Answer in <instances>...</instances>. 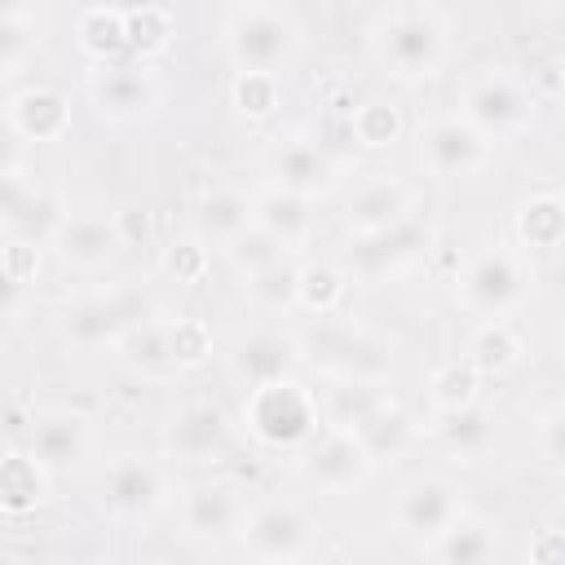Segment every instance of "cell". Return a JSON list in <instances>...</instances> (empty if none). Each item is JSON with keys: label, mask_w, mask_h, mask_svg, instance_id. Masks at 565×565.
I'll use <instances>...</instances> for the list:
<instances>
[{"label": "cell", "mask_w": 565, "mask_h": 565, "mask_svg": "<svg viewBox=\"0 0 565 565\" xmlns=\"http://www.w3.org/2000/svg\"><path fill=\"white\" fill-rule=\"evenodd\" d=\"M300 362H309L327 380H362V384H388L393 375V344L375 335L362 322H349L340 313L309 318L296 331Z\"/></svg>", "instance_id": "obj_1"}, {"label": "cell", "mask_w": 565, "mask_h": 565, "mask_svg": "<svg viewBox=\"0 0 565 565\" xmlns=\"http://www.w3.org/2000/svg\"><path fill=\"white\" fill-rule=\"evenodd\" d=\"M243 428L269 450H300L305 441L322 433L318 393H309L296 375L256 384L243 397Z\"/></svg>", "instance_id": "obj_2"}, {"label": "cell", "mask_w": 565, "mask_h": 565, "mask_svg": "<svg viewBox=\"0 0 565 565\" xmlns=\"http://www.w3.org/2000/svg\"><path fill=\"white\" fill-rule=\"evenodd\" d=\"M366 44H371V57L388 75H397V79H428V75L441 71L450 35H446V22L433 9H397V13L375 18Z\"/></svg>", "instance_id": "obj_3"}, {"label": "cell", "mask_w": 565, "mask_h": 565, "mask_svg": "<svg viewBox=\"0 0 565 565\" xmlns=\"http://www.w3.org/2000/svg\"><path fill=\"white\" fill-rule=\"evenodd\" d=\"M305 49V31L287 9L274 4H238L225 18V53L234 71H287Z\"/></svg>", "instance_id": "obj_4"}, {"label": "cell", "mask_w": 565, "mask_h": 565, "mask_svg": "<svg viewBox=\"0 0 565 565\" xmlns=\"http://www.w3.org/2000/svg\"><path fill=\"white\" fill-rule=\"evenodd\" d=\"M455 296L477 318H512L534 296V269L516 247H486L463 265Z\"/></svg>", "instance_id": "obj_5"}, {"label": "cell", "mask_w": 565, "mask_h": 565, "mask_svg": "<svg viewBox=\"0 0 565 565\" xmlns=\"http://www.w3.org/2000/svg\"><path fill=\"white\" fill-rule=\"evenodd\" d=\"M459 115L468 124H477L490 141H512V137L534 128L539 102H534V93L516 75H508V71H477L459 88Z\"/></svg>", "instance_id": "obj_6"}, {"label": "cell", "mask_w": 565, "mask_h": 565, "mask_svg": "<svg viewBox=\"0 0 565 565\" xmlns=\"http://www.w3.org/2000/svg\"><path fill=\"white\" fill-rule=\"evenodd\" d=\"M371 472H375V459H371V450L362 446V437L353 428L322 424V433L296 450V477L313 494L344 499V494L362 490L371 481Z\"/></svg>", "instance_id": "obj_7"}, {"label": "cell", "mask_w": 565, "mask_h": 565, "mask_svg": "<svg viewBox=\"0 0 565 565\" xmlns=\"http://www.w3.org/2000/svg\"><path fill=\"white\" fill-rule=\"evenodd\" d=\"M154 318V300L137 287H115L102 296H88L62 313V335L79 349H115L128 331Z\"/></svg>", "instance_id": "obj_8"}, {"label": "cell", "mask_w": 565, "mask_h": 565, "mask_svg": "<svg viewBox=\"0 0 565 565\" xmlns=\"http://www.w3.org/2000/svg\"><path fill=\"white\" fill-rule=\"evenodd\" d=\"M88 102L110 124H137V119H150L163 106V79L141 57L102 62V66L88 71Z\"/></svg>", "instance_id": "obj_9"}, {"label": "cell", "mask_w": 565, "mask_h": 565, "mask_svg": "<svg viewBox=\"0 0 565 565\" xmlns=\"http://www.w3.org/2000/svg\"><path fill=\"white\" fill-rule=\"evenodd\" d=\"M238 543L256 561H305L318 547V530L309 512L291 499H260L247 508Z\"/></svg>", "instance_id": "obj_10"}, {"label": "cell", "mask_w": 565, "mask_h": 565, "mask_svg": "<svg viewBox=\"0 0 565 565\" xmlns=\"http://www.w3.org/2000/svg\"><path fill=\"white\" fill-rule=\"evenodd\" d=\"M428 252H433V230L411 216V221H402V225H393L384 234L353 238V247L344 256V274L353 282L380 287V282H393V278L411 274Z\"/></svg>", "instance_id": "obj_11"}, {"label": "cell", "mask_w": 565, "mask_h": 565, "mask_svg": "<svg viewBox=\"0 0 565 565\" xmlns=\"http://www.w3.org/2000/svg\"><path fill=\"white\" fill-rule=\"evenodd\" d=\"M419 168L437 181H463L477 177L490 163V137L468 124L459 110L455 115H433L428 124H419Z\"/></svg>", "instance_id": "obj_12"}, {"label": "cell", "mask_w": 565, "mask_h": 565, "mask_svg": "<svg viewBox=\"0 0 565 565\" xmlns=\"http://www.w3.org/2000/svg\"><path fill=\"white\" fill-rule=\"evenodd\" d=\"M463 490L446 477H433V472H419L411 477L397 499H393V530L411 543H433L437 534H446L459 516H463Z\"/></svg>", "instance_id": "obj_13"}, {"label": "cell", "mask_w": 565, "mask_h": 565, "mask_svg": "<svg viewBox=\"0 0 565 565\" xmlns=\"http://www.w3.org/2000/svg\"><path fill=\"white\" fill-rule=\"evenodd\" d=\"M172 481L154 459L124 455L102 472V512L115 521H150L159 508H168Z\"/></svg>", "instance_id": "obj_14"}, {"label": "cell", "mask_w": 565, "mask_h": 565, "mask_svg": "<svg viewBox=\"0 0 565 565\" xmlns=\"http://www.w3.org/2000/svg\"><path fill=\"white\" fill-rule=\"evenodd\" d=\"M234 450V424L221 406L212 402H190L181 406L168 428H163V455L172 463H190V468H207V463H221L230 459Z\"/></svg>", "instance_id": "obj_15"}, {"label": "cell", "mask_w": 565, "mask_h": 565, "mask_svg": "<svg viewBox=\"0 0 565 565\" xmlns=\"http://www.w3.org/2000/svg\"><path fill=\"white\" fill-rule=\"evenodd\" d=\"M26 450L49 472H79V468H88V459L97 450V428L84 411H71V406L35 411L31 428H26Z\"/></svg>", "instance_id": "obj_16"}, {"label": "cell", "mask_w": 565, "mask_h": 565, "mask_svg": "<svg viewBox=\"0 0 565 565\" xmlns=\"http://www.w3.org/2000/svg\"><path fill=\"white\" fill-rule=\"evenodd\" d=\"M49 247H53V256L66 269L97 274V269L115 265V256L128 247V234H124L119 216H106V212H66V221L57 225V234H53Z\"/></svg>", "instance_id": "obj_17"}, {"label": "cell", "mask_w": 565, "mask_h": 565, "mask_svg": "<svg viewBox=\"0 0 565 565\" xmlns=\"http://www.w3.org/2000/svg\"><path fill=\"white\" fill-rule=\"evenodd\" d=\"M4 238H31V243H53L57 225L66 221L62 203L40 185L31 181L22 168H18V154L4 159Z\"/></svg>", "instance_id": "obj_18"}, {"label": "cell", "mask_w": 565, "mask_h": 565, "mask_svg": "<svg viewBox=\"0 0 565 565\" xmlns=\"http://www.w3.org/2000/svg\"><path fill=\"white\" fill-rule=\"evenodd\" d=\"M265 172L274 185L291 190V194H305V199H327L335 185H340V163L313 146L309 137H282L265 150Z\"/></svg>", "instance_id": "obj_19"}, {"label": "cell", "mask_w": 565, "mask_h": 565, "mask_svg": "<svg viewBox=\"0 0 565 565\" xmlns=\"http://www.w3.org/2000/svg\"><path fill=\"white\" fill-rule=\"evenodd\" d=\"M247 499L225 486V481H203V486H190L177 503V516H181V534L185 539H199V543H225V539H238L243 530V516H247Z\"/></svg>", "instance_id": "obj_20"}, {"label": "cell", "mask_w": 565, "mask_h": 565, "mask_svg": "<svg viewBox=\"0 0 565 565\" xmlns=\"http://www.w3.org/2000/svg\"><path fill=\"white\" fill-rule=\"evenodd\" d=\"M415 212V194L406 181L397 177H366L353 185V194L344 199V230L353 238H366V234H384L402 221H411Z\"/></svg>", "instance_id": "obj_21"}, {"label": "cell", "mask_w": 565, "mask_h": 565, "mask_svg": "<svg viewBox=\"0 0 565 565\" xmlns=\"http://www.w3.org/2000/svg\"><path fill=\"white\" fill-rule=\"evenodd\" d=\"M4 128L13 141H57L71 132V102L49 84H26L4 102Z\"/></svg>", "instance_id": "obj_22"}, {"label": "cell", "mask_w": 565, "mask_h": 565, "mask_svg": "<svg viewBox=\"0 0 565 565\" xmlns=\"http://www.w3.org/2000/svg\"><path fill=\"white\" fill-rule=\"evenodd\" d=\"M296 362H300V344H296V335L256 331V335L234 340V349H230V375H234L243 388L269 384V380H278V375H291Z\"/></svg>", "instance_id": "obj_23"}, {"label": "cell", "mask_w": 565, "mask_h": 565, "mask_svg": "<svg viewBox=\"0 0 565 565\" xmlns=\"http://www.w3.org/2000/svg\"><path fill=\"white\" fill-rule=\"evenodd\" d=\"M433 437L446 455H455L463 463H477L494 446V411L481 397L468 402V406H455V411H437Z\"/></svg>", "instance_id": "obj_24"}, {"label": "cell", "mask_w": 565, "mask_h": 565, "mask_svg": "<svg viewBox=\"0 0 565 565\" xmlns=\"http://www.w3.org/2000/svg\"><path fill=\"white\" fill-rule=\"evenodd\" d=\"M433 561L441 565H486L503 552V534L494 521L477 516V512H463L446 534H437L428 547H424Z\"/></svg>", "instance_id": "obj_25"}, {"label": "cell", "mask_w": 565, "mask_h": 565, "mask_svg": "<svg viewBox=\"0 0 565 565\" xmlns=\"http://www.w3.org/2000/svg\"><path fill=\"white\" fill-rule=\"evenodd\" d=\"M49 481H53V472L31 450H22V446L9 441V450L0 459V508L9 516L35 512L40 503H49Z\"/></svg>", "instance_id": "obj_26"}, {"label": "cell", "mask_w": 565, "mask_h": 565, "mask_svg": "<svg viewBox=\"0 0 565 565\" xmlns=\"http://www.w3.org/2000/svg\"><path fill=\"white\" fill-rule=\"evenodd\" d=\"M256 225H265L287 252H300L313 238V199L269 185L256 194Z\"/></svg>", "instance_id": "obj_27"}, {"label": "cell", "mask_w": 565, "mask_h": 565, "mask_svg": "<svg viewBox=\"0 0 565 565\" xmlns=\"http://www.w3.org/2000/svg\"><path fill=\"white\" fill-rule=\"evenodd\" d=\"M115 358L132 371V375H141V380H154V384H163V380H177L181 375V366L172 362V344H168V322H141L137 331H128L119 344H115Z\"/></svg>", "instance_id": "obj_28"}, {"label": "cell", "mask_w": 565, "mask_h": 565, "mask_svg": "<svg viewBox=\"0 0 565 565\" xmlns=\"http://www.w3.org/2000/svg\"><path fill=\"white\" fill-rule=\"evenodd\" d=\"M463 358L481 371V375H503L525 358V340L516 335V327L508 318H481L463 344Z\"/></svg>", "instance_id": "obj_29"}, {"label": "cell", "mask_w": 565, "mask_h": 565, "mask_svg": "<svg viewBox=\"0 0 565 565\" xmlns=\"http://www.w3.org/2000/svg\"><path fill=\"white\" fill-rule=\"evenodd\" d=\"M194 216H199L203 238H212V243L225 247L234 234H243V230L256 221V199H247V194L234 190V185H212V190H203Z\"/></svg>", "instance_id": "obj_30"}, {"label": "cell", "mask_w": 565, "mask_h": 565, "mask_svg": "<svg viewBox=\"0 0 565 565\" xmlns=\"http://www.w3.org/2000/svg\"><path fill=\"white\" fill-rule=\"evenodd\" d=\"M75 44H79V53H84L93 66L119 62V57L128 53L124 9H115V4H93V9H84L79 22H75Z\"/></svg>", "instance_id": "obj_31"}, {"label": "cell", "mask_w": 565, "mask_h": 565, "mask_svg": "<svg viewBox=\"0 0 565 565\" xmlns=\"http://www.w3.org/2000/svg\"><path fill=\"white\" fill-rule=\"evenodd\" d=\"M516 238L530 252L561 247L565 243V194H552V190L525 194L516 203Z\"/></svg>", "instance_id": "obj_32"}, {"label": "cell", "mask_w": 565, "mask_h": 565, "mask_svg": "<svg viewBox=\"0 0 565 565\" xmlns=\"http://www.w3.org/2000/svg\"><path fill=\"white\" fill-rule=\"evenodd\" d=\"M388 402L384 384H362V380H327V393L318 397L322 424L331 428H358L371 411H380Z\"/></svg>", "instance_id": "obj_33"}, {"label": "cell", "mask_w": 565, "mask_h": 565, "mask_svg": "<svg viewBox=\"0 0 565 565\" xmlns=\"http://www.w3.org/2000/svg\"><path fill=\"white\" fill-rule=\"evenodd\" d=\"M358 437H362V446L371 450V459L375 463H384V459H397V455H406V446L415 441V424L406 419V411L388 397L380 411H371L358 428H353Z\"/></svg>", "instance_id": "obj_34"}, {"label": "cell", "mask_w": 565, "mask_h": 565, "mask_svg": "<svg viewBox=\"0 0 565 565\" xmlns=\"http://www.w3.org/2000/svg\"><path fill=\"white\" fill-rule=\"evenodd\" d=\"M349 132H353V141H358L362 150H388L393 141H402L406 119H402V110H397L393 102L371 97V102H358V106L349 110Z\"/></svg>", "instance_id": "obj_35"}, {"label": "cell", "mask_w": 565, "mask_h": 565, "mask_svg": "<svg viewBox=\"0 0 565 565\" xmlns=\"http://www.w3.org/2000/svg\"><path fill=\"white\" fill-rule=\"evenodd\" d=\"M349 296V274L340 265H300V287H296V309H305L309 318L322 313H340Z\"/></svg>", "instance_id": "obj_36"}, {"label": "cell", "mask_w": 565, "mask_h": 565, "mask_svg": "<svg viewBox=\"0 0 565 565\" xmlns=\"http://www.w3.org/2000/svg\"><path fill=\"white\" fill-rule=\"evenodd\" d=\"M40 49V22L35 13L22 4V9H4L0 18V75L4 79H18L22 66L35 57Z\"/></svg>", "instance_id": "obj_37"}, {"label": "cell", "mask_w": 565, "mask_h": 565, "mask_svg": "<svg viewBox=\"0 0 565 565\" xmlns=\"http://www.w3.org/2000/svg\"><path fill=\"white\" fill-rule=\"evenodd\" d=\"M296 287H300V265H291V256H282V260H274V265H265V269L243 278V291L252 296V305L274 309V313L296 309Z\"/></svg>", "instance_id": "obj_38"}, {"label": "cell", "mask_w": 565, "mask_h": 565, "mask_svg": "<svg viewBox=\"0 0 565 565\" xmlns=\"http://www.w3.org/2000/svg\"><path fill=\"white\" fill-rule=\"evenodd\" d=\"M124 31H128V53L150 62L159 53L172 49V18L163 4H141V9H128L124 13Z\"/></svg>", "instance_id": "obj_39"}, {"label": "cell", "mask_w": 565, "mask_h": 565, "mask_svg": "<svg viewBox=\"0 0 565 565\" xmlns=\"http://www.w3.org/2000/svg\"><path fill=\"white\" fill-rule=\"evenodd\" d=\"M481 397V371L468 362V358H450L433 371L428 380V402L433 411H455V406H468Z\"/></svg>", "instance_id": "obj_40"}, {"label": "cell", "mask_w": 565, "mask_h": 565, "mask_svg": "<svg viewBox=\"0 0 565 565\" xmlns=\"http://www.w3.org/2000/svg\"><path fill=\"white\" fill-rule=\"evenodd\" d=\"M230 102H234V110H238L243 119L265 124V119L278 110V102H282L278 75H269V71H238L234 84H230Z\"/></svg>", "instance_id": "obj_41"}, {"label": "cell", "mask_w": 565, "mask_h": 565, "mask_svg": "<svg viewBox=\"0 0 565 565\" xmlns=\"http://www.w3.org/2000/svg\"><path fill=\"white\" fill-rule=\"evenodd\" d=\"M221 252H225V260L234 265L238 278H247V274H256V269H265V265H274V260H282V256H291V252H287L265 225H256V221H252L243 234H234Z\"/></svg>", "instance_id": "obj_42"}, {"label": "cell", "mask_w": 565, "mask_h": 565, "mask_svg": "<svg viewBox=\"0 0 565 565\" xmlns=\"http://www.w3.org/2000/svg\"><path fill=\"white\" fill-rule=\"evenodd\" d=\"M168 344H172V362L181 371H194L212 358V327L203 318H172L168 322Z\"/></svg>", "instance_id": "obj_43"}, {"label": "cell", "mask_w": 565, "mask_h": 565, "mask_svg": "<svg viewBox=\"0 0 565 565\" xmlns=\"http://www.w3.org/2000/svg\"><path fill=\"white\" fill-rule=\"evenodd\" d=\"M40 247L44 243H31V238H4L0 265H4V282H9V305H13V296L26 282H35V274H40Z\"/></svg>", "instance_id": "obj_44"}, {"label": "cell", "mask_w": 565, "mask_h": 565, "mask_svg": "<svg viewBox=\"0 0 565 565\" xmlns=\"http://www.w3.org/2000/svg\"><path fill=\"white\" fill-rule=\"evenodd\" d=\"M163 269L177 278V282H199L207 274V247L199 238H177L168 252H163Z\"/></svg>", "instance_id": "obj_45"}, {"label": "cell", "mask_w": 565, "mask_h": 565, "mask_svg": "<svg viewBox=\"0 0 565 565\" xmlns=\"http://www.w3.org/2000/svg\"><path fill=\"white\" fill-rule=\"evenodd\" d=\"M539 455L556 468H565V402H556L552 411L539 415Z\"/></svg>", "instance_id": "obj_46"}, {"label": "cell", "mask_w": 565, "mask_h": 565, "mask_svg": "<svg viewBox=\"0 0 565 565\" xmlns=\"http://www.w3.org/2000/svg\"><path fill=\"white\" fill-rule=\"evenodd\" d=\"M530 561L539 565H565V530H539L530 543Z\"/></svg>", "instance_id": "obj_47"}, {"label": "cell", "mask_w": 565, "mask_h": 565, "mask_svg": "<svg viewBox=\"0 0 565 565\" xmlns=\"http://www.w3.org/2000/svg\"><path fill=\"white\" fill-rule=\"evenodd\" d=\"M415 4H419V9H428V4H433V0H415Z\"/></svg>", "instance_id": "obj_48"}, {"label": "cell", "mask_w": 565, "mask_h": 565, "mask_svg": "<svg viewBox=\"0 0 565 565\" xmlns=\"http://www.w3.org/2000/svg\"><path fill=\"white\" fill-rule=\"evenodd\" d=\"M561 102H565V75H561Z\"/></svg>", "instance_id": "obj_49"}, {"label": "cell", "mask_w": 565, "mask_h": 565, "mask_svg": "<svg viewBox=\"0 0 565 565\" xmlns=\"http://www.w3.org/2000/svg\"><path fill=\"white\" fill-rule=\"evenodd\" d=\"M534 4H547V0H534Z\"/></svg>", "instance_id": "obj_50"}]
</instances>
